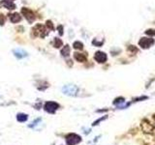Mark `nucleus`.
I'll return each instance as SVG.
<instances>
[{
    "instance_id": "obj_22",
    "label": "nucleus",
    "mask_w": 155,
    "mask_h": 145,
    "mask_svg": "<svg viewBox=\"0 0 155 145\" xmlns=\"http://www.w3.org/2000/svg\"><path fill=\"white\" fill-rule=\"evenodd\" d=\"M105 119H107V116H104V117H102V118H100L99 120L95 121V122L93 123V126H96V125H98V123H100V122H101V121L105 120Z\"/></svg>"
},
{
    "instance_id": "obj_24",
    "label": "nucleus",
    "mask_w": 155,
    "mask_h": 145,
    "mask_svg": "<svg viewBox=\"0 0 155 145\" xmlns=\"http://www.w3.org/2000/svg\"><path fill=\"white\" fill-rule=\"evenodd\" d=\"M147 99H148L147 97H145V96H142V97H141V98L135 99V100H134V102H140V101H142V100H147Z\"/></svg>"
},
{
    "instance_id": "obj_14",
    "label": "nucleus",
    "mask_w": 155,
    "mask_h": 145,
    "mask_svg": "<svg viewBox=\"0 0 155 145\" xmlns=\"http://www.w3.org/2000/svg\"><path fill=\"white\" fill-rule=\"evenodd\" d=\"M63 46V42L59 38H54L53 40V47L55 48H59Z\"/></svg>"
},
{
    "instance_id": "obj_21",
    "label": "nucleus",
    "mask_w": 155,
    "mask_h": 145,
    "mask_svg": "<svg viewBox=\"0 0 155 145\" xmlns=\"http://www.w3.org/2000/svg\"><path fill=\"white\" fill-rule=\"evenodd\" d=\"M6 22V17L3 14H0V25H4Z\"/></svg>"
},
{
    "instance_id": "obj_26",
    "label": "nucleus",
    "mask_w": 155,
    "mask_h": 145,
    "mask_svg": "<svg viewBox=\"0 0 155 145\" xmlns=\"http://www.w3.org/2000/svg\"><path fill=\"white\" fill-rule=\"evenodd\" d=\"M10 1H15V0H10Z\"/></svg>"
},
{
    "instance_id": "obj_13",
    "label": "nucleus",
    "mask_w": 155,
    "mask_h": 145,
    "mask_svg": "<svg viewBox=\"0 0 155 145\" xmlns=\"http://www.w3.org/2000/svg\"><path fill=\"white\" fill-rule=\"evenodd\" d=\"M70 47L68 45H66V46L63 47V48L61 49V55L64 56V57H68L70 55Z\"/></svg>"
},
{
    "instance_id": "obj_16",
    "label": "nucleus",
    "mask_w": 155,
    "mask_h": 145,
    "mask_svg": "<svg viewBox=\"0 0 155 145\" xmlns=\"http://www.w3.org/2000/svg\"><path fill=\"white\" fill-rule=\"evenodd\" d=\"M27 118H28V116L24 113H19L17 115V120L19 121V122H25Z\"/></svg>"
},
{
    "instance_id": "obj_10",
    "label": "nucleus",
    "mask_w": 155,
    "mask_h": 145,
    "mask_svg": "<svg viewBox=\"0 0 155 145\" xmlns=\"http://www.w3.org/2000/svg\"><path fill=\"white\" fill-rule=\"evenodd\" d=\"M13 52H14V55L19 59L24 58V57L27 56V52L25 50L22 49V48H16V49L13 50Z\"/></svg>"
},
{
    "instance_id": "obj_5",
    "label": "nucleus",
    "mask_w": 155,
    "mask_h": 145,
    "mask_svg": "<svg viewBox=\"0 0 155 145\" xmlns=\"http://www.w3.org/2000/svg\"><path fill=\"white\" fill-rule=\"evenodd\" d=\"M81 141V137L76 134H69L66 137L67 145H77Z\"/></svg>"
},
{
    "instance_id": "obj_6",
    "label": "nucleus",
    "mask_w": 155,
    "mask_h": 145,
    "mask_svg": "<svg viewBox=\"0 0 155 145\" xmlns=\"http://www.w3.org/2000/svg\"><path fill=\"white\" fill-rule=\"evenodd\" d=\"M22 14L24 16V17L26 19L27 22H30V23L33 22L36 20L34 12H33L32 10H30V9H28V8H22Z\"/></svg>"
},
{
    "instance_id": "obj_20",
    "label": "nucleus",
    "mask_w": 155,
    "mask_h": 145,
    "mask_svg": "<svg viewBox=\"0 0 155 145\" xmlns=\"http://www.w3.org/2000/svg\"><path fill=\"white\" fill-rule=\"evenodd\" d=\"M145 34L150 36V37H154L155 36V29H147L145 31Z\"/></svg>"
},
{
    "instance_id": "obj_15",
    "label": "nucleus",
    "mask_w": 155,
    "mask_h": 145,
    "mask_svg": "<svg viewBox=\"0 0 155 145\" xmlns=\"http://www.w3.org/2000/svg\"><path fill=\"white\" fill-rule=\"evenodd\" d=\"M73 47H74L75 49L81 50L83 48V44L80 41H76V42H74V44H73Z\"/></svg>"
},
{
    "instance_id": "obj_23",
    "label": "nucleus",
    "mask_w": 155,
    "mask_h": 145,
    "mask_svg": "<svg viewBox=\"0 0 155 145\" xmlns=\"http://www.w3.org/2000/svg\"><path fill=\"white\" fill-rule=\"evenodd\" d=\"M57 29H58V33L60 36L63 35V26L62 25H58V27H57Z\"/></svg>"
},
{
    "instance_id": "obj_19",
    "label": "nucleus",
    "mask_w": 155,
    "mask_h": 145,
    "mask_svg": "<svg viewBox=\"0 0 155 145\" xmlns=\"http://www.w3.org/2000/svg\"><path fill=\"white\" fill-rule=\"evenodd\" d=\"M46 25H47V27H48V30H54L53 23L51 22V20H47V22H46Z\"/></svg>"
},
{
    "instance_id": "obj_3",
    "label": "nucleus",
    "mask_w": 155,
    "mask_h": 145,
    "mask_svg": "<svg viewBox=\"0 0 155 145\" xmlns=\"http://www.w3.org/2000/svg\"><path fill=\"white\" fill-rule=\"evenodd\" d=\"M155 43L154 39L152 38H147V37H142L140 39L139 41V46L141 47L142 48H144V49H148V48H150L151 47L153 46Z\"/></svg>"
},
{
    "instance_id": "obj_17",
    "label": "nucleus",
    "mask_w": 155,
    "mask_h": 145,
    "mask_svg": "<svg viewBox=\"0 0 155 145\" xmlns=\"http://www.w3.org/2000/svg\"><path fill=\"white\" fill-rule=\"evenodd\" d=\"M127 50L130 51V52H132V53H137L139 51L138 47H137L136 46H133V45H130V46L127 47Z\"/></svg>"
},
{
    "instance_id": "obj_12",
    "label": "nucleus",
    "mask_w": 155,
    "mask_h": 145,
    "mask_svg": "<svg viewBox=\"0 0 155 145\" xmlns=\"http://www.w3.org/2000/svg\"><path fill=\"white\" fill-rule=\"evenodd\" d=\"M9 19H10L11 22H13V23H17V22H20V20H22V17H20V14H18V13H14V14L9 15Z\"/></svg>"
},
{
    "instance_id": "obj_7",
    "label": "nucleus",
    "mask_w": 155,
    "mask_h": 145,
    "mask_svg": "<svg viewBox=\"0 0 155 145\" xmlns=\"http://www.w3.org/2000/svg\"><path fill=\"white\" fill-rule=\"evenodd\" d=\"M44 108L48 113H54L59 108V105L55 102H47L45 104Z\"/></svg>"
},
{
    "instance_id": "obj_2",
    "label": "nucleus",
    "mask_w": 155,
    "mask_h": 145,
    "mask_svg": "<svg viewBox=\"0 0 155 145\" xmlns=\"http://www.w3.org/2000/svg\"><path fill=\"white\" fill-rule=\"evenodd\" d=\"M32 32L36 37L45 38L46 36L48 35V30L46 29V27L43 25V24H36V25L33 27Z\"/></svg>"
},
{
    "instance_id": "obj_4",
    "label": "nucleus",
    "mask_w": 155,
    "mask_h": 145,
    "mask_svg": "<svg viewBox=\"0 0 155 145\" xmlns=\"http://www.w3.org/2000/svg\"><path fill=\"white\" fill-rule=\"evenodd\" d=\"M78 91H79V88L76 85H73V84H68V85L63 86L62 88V92L65 95H68V96H76Z\"/></svg>"
},
{
    "instance_id": "obj_9",
    "label": "nucleus",
    "mask_w": 155,
    "mask_h": 145,
    "mask_svg": "<svg viewBox=\"0 0 155 145\" xmlns=\"http://www.w3.org/2000/svg\"><path fill=\"white\" fill-rule=\"evenodd\" d=\"M0 5L3 6L4 8L8 9V10H14V9H16V5H15V3L13 1H10V0H3L0 3Z\"/></svg>"
},
{
    "instance_id": "obj_8",
    "label": "nucleus",
    "mask_w": 155,
    "mask_h": 145,
    "mask_svg": "<svg viewBox=\"0 0 155 145\" xmlns=\"http://www.w3.org/2000/svg\"><path fill=\"white\" fill-rule=\"evenodd\" d=\"M94 59H95L96 62L103 64V63H106V61L108 60V56L104 51H97L94 54Z\"/></svg>"
},
{
    "instance_id": "obj_1",
    "label": "nucleus",
    "mask_w": 155,
    "mask_h": 145,
    "mask_svg": "<svg viewBox=\"0 0 155 145\" xmlns=\"http://www.w3.org/2000/svg\"><path fill=\"white\" fill-rule=\"evenodd\" d=\"M141 128L144 134L155 135V125L151 124L148 120H142L141 123Z\"/></svg>"
},
{
    "instance_id": "obj_11",
    "label": "nucleus",
    "mask_w": 155,
    "mask_h": 145,
    "mask_svg": "<svg viewBox=\"0 0 155 145\" xmlns=\"http://www.w3.org/2000/svg\"><path fill=\"white\" fill-rule=\"evenodd\" d=\"M74 58H75V60H77L78 62H81V63L86 62V60H87V57L86 54L81 53V52H75Z\"/></svg>"
},
{
    "instance_id": "obj_18",
    "label": "nucleus",
    "mask_w": 155,
    "mask_h": 145,
    "mask_svg": "<svg viewBox=\"0 0 155 145\" xmlns=\"http://www.w3.org/2000/svg\"><path fill=\"white\" fill-rule=\"evenodd\" d=\"M124 101H125V100H124L123 97H118V98H116L114 101V105H120V104H123Z\"/></svg>"
},
{
    "instance_id": "obj_25",
    "label": "nucleus",
    "mask_w": 155,
    "mask_h": 145,
    "mask_svg": "<svg viewBox=\"0 0 155 145\" xmlns=\"http://www.w3.org/2000/svg\"><path fill=\"white\" fill-rule=\"evenodd\" d=\"M152 118H153V120H154V121H155V114H154V115H153V116H152Z\"/></svg>"
}]
</instances>
